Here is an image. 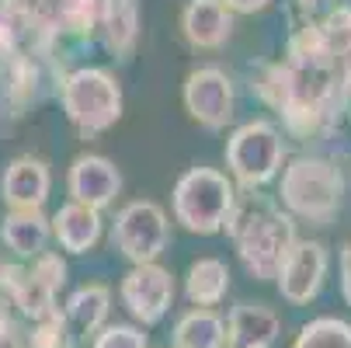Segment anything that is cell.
I'll return each instance as SVG.
<instances>
[{"label": "cell", "instance_id": "6da1fadb", "mask_svg": "<svg viewBox=\"0 0 351 348\" xmlns=\"http://www.w3.org/2000/svg\"><path fill=\"white\" fill-rule=\"evenodd\" d=\"M226 223H230V233L237 237L240 262L247 265V272L254 279H278L289 251L295 247L292 223L278 213H268V209L230 216Z\"/></svg>", "mask_w": 351, "mask_h": 348}, {"label": "cell", "instance_id": "7a4b0ae2", "mask_svg": "<svg viewBox=\"0 0 351 348\" xmlns=\"http://www.w3.org/2000/svg\"><path fill=\"white\" fill-rule=\"evenodd\" d=\"M63 105H66L70 122L84 136H94V132L108 129L119 119L122 97H119V87H115V80L108 73H101V70H77L63 84Z\"/></svg>", "mask_w": 351, "mask_h": 348}, {"label": "cell", "instance_id": "3957f363", "mask_svg": "<svg viewBox=\"0 0 351 348\" xmlns=\"http://www.w3.org/2000/svg\"><path fill=\"white\" fill-rule=\"evenodd\" d=\"M233 192L216 171H191L174 195V213L191 233H216L230 220Z\"/></svg>", "mask_w": 351, "mask_h": 348}, {"label": "cell", "instance_id": "277c9868", "mask_svg": "<svg viewBox=\"0 0 351 348\" xmlns=\"http://www.w3.org/2000/svg\"><path fill=\"white\" fill-rule=\"evenodd\" d=\"M282 195L299 216H310V220L324 223L337 209L341 178L334 174V167H327L320 161H295L282 181Z\"/></svg>", "mask_w": 351, "mask_h": 348}, {"label": "cell", "instance_id": "5b68a950", "mask_svg": "<svg viewBox=\"0 0 351 348\" xmlns=\"http://www.w3.org/2000/svg\"><path fill=\"white\" fill-rule=\"evenodd\" d=\"M115 244L132 265L154 262L167 244V220L154 202H132L115 220Z\"/></svg>", "mask_w": 351, "mask_h": 348}, {"label": "cell", "instance_id": "8992f818", "mask_svg": "<svg viewBox=\"0 0 351 348\" xmlns=\"http://www.w3.org/2000/svg\"><path fill=\"white\" fill-rule=\"evenodd\" d=\"M226 157H230V167H233V174L240 181L261 185V181H268L275 174L278 157H282L278 132L271 126H265V122H250V126H243L233 136Z\"/></svg>", "mask_w": 351, "mask_h": 348}, {"label": "cell", "instance_id": "52a82bcc", "mask_svg": "<svg viewBox=\"0 0 351 348\" xmlns=\"http://www.w3.org/2000/svg\"><path fill=\"white\" fill-rule=\"evenodd\" d=\"M171 300H174V279L167 268L146 262V265H136L125 279H122V303L125 310L139 321V324H157L167 310H171Z\"/></svg>", "mask_w": 351, "mask_h": 348}, {"label": "cell", "instance_id": "ba28073f", "mask_svg": "<svg viewBox=\"0 0 351 348\" xmlns=\"http://www.w3.org/2000/svg\"><path fill=\"white\" fill-rule=\"evenodd\" d=\"M324 275H327L324 244H295L282 265V272H278V289L292 307H303L320 292Z\"/></svg>", "mask_w": 351, "mask_h": 348}, {"label": "cell", "instance_id": "9c48e42d", "mask_svg": "<svg viewBox=\"0 0 351 348\" xmlns=\"http://www.w3.org/2000/svg\"><path fill=\"white\" fill-rule=\"evenodd\" d=\"M282 334V321L265 303H240L226 317V348H271Z\"/></svg>", "mask_w": 351, "mask_h": 348}, {"label": "cell", "instance_id": "30bf717a", "mask_svg": "<svg viewBox=\"0 0 351 348\" xmlns=\"http://www.w3.org/2000/svg\"><path fill=\"white\" fill-rule=\"evenodd\" d=\"M119 185L122 178L105 157H77L70 167V192L84 206H94V209L108 206L119 195Z\"/></svg>", "mask_w": 351, "mask_h": 348}, {"label": "cell", "instance_id": "8fae6325", "mask_svg": "<svg viewBox=\"0 0 351 348\" xmlns=\"http://www.w3.org/2000/svg\"><path fill=\"white\" fill-rule=\"evenodd\" d=\"M184 97H188V108H191V115L195 119H202L206 126H223L233 112V102H230V84H226V77L219 73V70H198V73H191V80H188V91H184Z\"/></svg>", "mask_w": 351, "mask_h": 348}, {"label": "cell", "instance_id": "7c38bea8", "mask_svg": "<svg viewBox=\"0 0 351 348\" xmlns=\"http://www.w3.org/2000/svg\"><path fill=\"white\" fill-rule=\"evenodd\" d=\"M53 237L60 240L63 251L70 255H84L97 244L101 237V216H97L94 206H84V202H66L56 216H53Z\"/></svg>", "mask_w": 351, "mask_h": 348}, {"label": "cell", "instance_id": "4fadbf2b", "mask_svg": "<svg viewBox=\"0 0 351 348\" xmlns=\"http://www.w3.org/2000/svg\"><path fill=\"white\" fill-rule=\"evenodd\" d=\"M49 195V171L42 161L18 157L4 174V198L11 209H42Z\"/></svg>", "mask_w": 351, "mask_h": 348}, {"label": "cell", "instance_id": "5bb4252c", "mask_svg": "<svg viewBox=\"0 0 351 348\" xmlns=\"http://www.w3.org/2000/svg\"><path fill=\"white\" fill-rule=\"evenodd\" d=\"M49 233H53V227L38 209H11L4 216V227H0L8 251H14L18 258H38L45 251Z\"/></svg>", "mask_w": 351, "mask_h": 348}, {"label": "cell", "instance_id": "9a60e30c", "mask_svg": "<svg viewBox=\"0 0 351 348\" xmlns=\"http://www.w3.org/2000/svg\"><path fill=\"white\" fill-rule=\"evenodd\" d=\"M108 310H112V292L108 286H97V282L80 286L63 307L73 334H90V338L108 324Z\"/></svg>", "mask_w": 351, "mask_h": 348}, {"label": "cell", "instance_id": "2e32d148", "mask_svg": "<svg viewBox=\"0 0 351 348\" xmlns=\"http://www.w3.org/2000/svg\"><path fill=\"white\" fill-rule=\"evenodd\" d=\"M174 348H226V321L213 307H195L174 324Z\"/></svg>", "mask_w": 351, "mask_h": 348}, {"label": "cell", "instance_id": "e0dca14e", "mask_svg": "<svg viewBox=\"0 0 351 348\" xmlns=\"http://www.w3.org/2000/svg\"><path fill=\"white\" fill-rule=\"evenodd\" d=\"M230 289V268L216 258H202L188 268L184 279V292L195 307H219L223 296Z\"/></svg>", "mask_w": 351, "mask_h": 348}, {"label": "cell", "instance_id": "ac0fdd59", "mask_svg": "<svg viewBox=\"0 0 351 348\" xmlns=\"http://www.w3.org/2000/svg\"><path fill=\"white\" fill-rule=\"evenodd\" d=\"M184 32L195 45H219L230 35V11L223 0H191L184 11Z\"/></svg>", "mask_w": 351, "mask_h": 348}, {"label": "cell", "instance_id": "d6986e66", "mask_svg": "<svg viewBox=\"0 0 351 348\" xmlns=\"http://www.w3.org/2000/svg\"><path fill=\"white\" fill-rule=\"evenodd\" d=\"M97 18H101L112 49H129L136 35V4L132 0H97Z\"/></svg>", "mask_w": 351, "mask_h": 348}, {"label": "cell", "instance_id": "ffe728a7", "mask_svg": "<svg viewBox=\"0 0 351 348\" xmlns=\"http://www.w3.org/2000/svg\"><path fill=\"white\" fill-rule=\"evenodd\" d=\"M292 348H351V324L337 317H317L299 331Z\"/></svg>", "mask_w": 351, "mask_h": 348}, {"label": "cell", "instance_id": "44dd1931", "mask_svg": "<svg viewBox=\"0 0 351 348\" xmlns=\"http://www.w3.org/2000/svg\"><path fill=\"white\" fill-rule=\"evenodd\" d=\"M73 327L66 321V314H53L45 321H35L28 327V348H73Z\"/></svg>", "mask_w": 351, "mask_h": 348}, {"label": "cell", "instance_id": "7402d4cb", "mask_svg": "<svg viewBox=\"0 0 351 348\" xmlns=\"http://www.w3.org/2000/svg\"><path fill=\"white\" fill-rule=\"evenodd\" d=\"M28 321L18 314L11 296L0 292V348H28Z\"/></svg>", "mask_w": 351, "mask_h": 348}, {"label": "cell", "instance_id": "603a6c76", "mask_svg": "<svg viewBox=\"0 0 351 348\" xmlns=\"http://www.w3.org/2000/svg\"><path fill=\"white\" fill-rule=\"evenodd\" d=\"M90 348H146V334L132 324H105L94 334Z\"/></svg>", "mask_w": 351, "mask_h": 348}, {"label": "cell", "instance_id": "cb8c5ba5", "mask_svg": "<svg viewBox=\"0 0 351 348\" xmlns=\"http://www.w3.org/2000/svg\"><path fill=\"white\" fill-rule=\"evenodd\" d=\"M320 35H324L330 53H341V56L348 53L351 56V11H337Z\"/></svg>", "mask_w": 351, "mask_h": 348}, {"label": "cell", "instance_id": "d4e9b609", "mask_svg": "<svg viewBox=\"0 0 351 348\" xmlns=\"http://www.w3.org/2000/svg\"><path fill=\"white\" fill-rule=\"evenodd\" d=\"M230 8H237V11H261L268 0H226Z\"/></svg>", "mask_w": 351, "mask_h": 348}, {"label": "cell", "instance_id": "484cf974", "mask_svg": "<svg viewBox=\"0 0 351 348\" xmlns=\"http://www.w3.org/2000/svg\"><path fill=\"white\" fill-rule=\"evenodd\" d=\"M327 4H330V0H303V11H306V14H317V11H324Z\"/></svg>", "mask_w": 351, "mask_h": 348}]
</instances>
